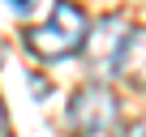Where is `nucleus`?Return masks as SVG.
<instances>
[{
  "label": "nucleus",
  "instance_id": "obj_3",
  "mask_svg": "<svg viewBox=\"0 0 146 137\" xmlns=\"http://www.w3.org/2000/svg\"><path fill=\"white\" fill-rule=\"evenodd\" d=\"M125 17H103L95 30H90V39H86V56H90V64L99 68V73H112V68H116V51H120V43H125Z\"/></svg>",
  "mask_w": 146,
  "mask_h": 137
},
{
  "label": "nucleus",
  "instance_id": "obj_1",
  "mask_svg": "<svg viewBox=\"0 0 146 137\" xmlns=\"http://www.w3.org/2000/svg\"><path fill=\"white\" fill-rule=\"evenodd\" d=\"M90 39V22H86V9L78 0H56L47 22L30 26L22 34V47L35 56V60H64V56H78Z\"/></svg>",
  "mask_w": 146,
  "mask_h": 137
},
{
  "label": "nucleus",
  "instance_id": "obj_5",
  "mask_svg": "<svg viewBox=\"0 0 146 137\" xmlns=\"http://www.w3.org/2000/svg\"><path fill=\"white\" fill-rule=\"evenodd\" d=\"M5 5H9L13 13H22V17H30V13L39 9V0H5Z\"/></svg>",
  "mask_w": 146,
  "mask_h": 137
},
{
  "label": "nucleus",
  "instance_id": "obj_2",
  "mask_svg": "<svg viewBox=\"0 0 146 137\" xmlns=\"http://www.w3.org/2000/svg\"><path fill=\"white\" fill-rule=\"evenodd\" d=\"M120 116V103L112 94V86L103 82H86L69 94V107H64V128L73 137H103Z\"/></svg>",
  "mask_w": 146,
  "mask_h": 137
},
{
  "label": "nucleus",
  "instance_id": "obj_6",
  "mask_svg": "<svg viewBox=\"0 0 146 137\" xmlns=\"http://www.w3.org/2000/svg\"><path fill=\"white\" fill-rule=\"evenodd\" d=\"M116 137H146V120H137V124H125Z\"/></svg>",
  "mask_w": 146,
  "mask_h": 137
},
{
  "label": "nucleus",
  "instance_id": "obj_7",
  "mask_svg": "<svg viewBox=\"0 0 146 137\" xmlns=\"http://www.w3.org/2000/svg\"><path fill=\"white\" fill-rule=\"evenodd\" d=\"M0 137H9V120H5V99H0Z\"/></svg>",
  "mask_w": 146,
  "mask_h": 137
},
{
  "label": "nucleus",
  "instance_id": "obj_4",
  "mask_svg": "<svg viewBox=\"0 0 146 137\" xmlns=\"http://www.w3.org/2000/svg\"><path fill=\"white\" fill-rule=\"evenodd\" d=\"M116 77H125L129 86H146V26L142 30H129L120 51H116V68H112Z\"/></svg>",
  "mask_w": 146,
  "mask_h": 137
}]
</instances>
